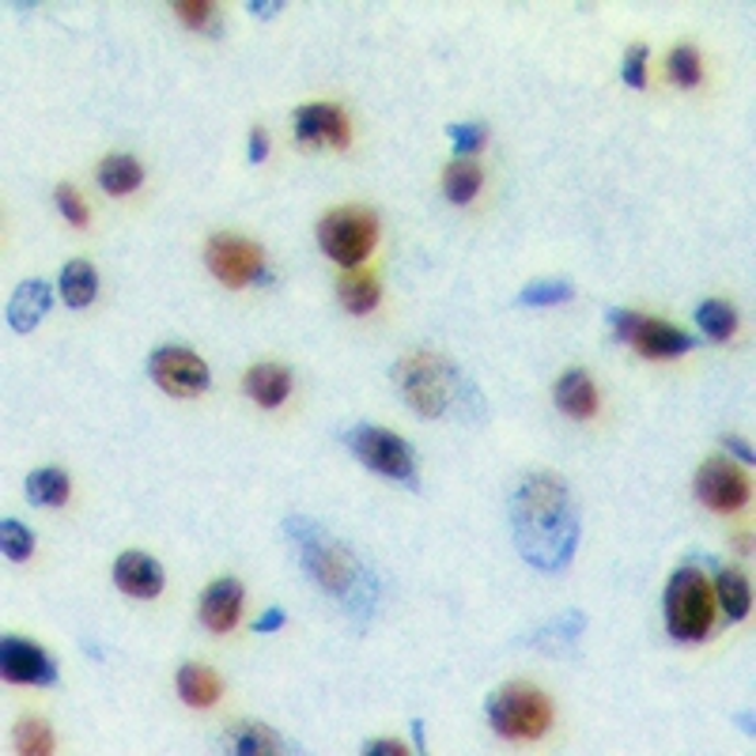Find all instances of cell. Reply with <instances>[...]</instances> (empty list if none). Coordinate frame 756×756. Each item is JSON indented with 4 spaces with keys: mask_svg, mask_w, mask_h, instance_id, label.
Here are the masks:
<instances>
[{
    "mask_svg": "<svg viewBox=\"0 0 756 756\" xmlns=\"http://www.w3.org/2000/svg\"><path fill=\"white\" fill-rule=\"evenodd\" d=\"M515 545L538 571H560L579 548V507L564 481L533 473L511 496Z\"/></svg>",
    "mask_w": 756,
    "mask_h": 756,
    "instance_id": "obj_1",
    "label": "cell"
},
{
    "mask_svg": "<svg viewBox=\"0 0 756 756\" xmlns=\"http://www.w3.org/2000/svg\"><path fill=\"white\" fill-rule=\"evenodd\" d=\"M393 386H398V393L424 421H439V416H454V413L462 421H470V401L476 393L473 382L450 359L435 356V352H413V356L398 359Z\"/></svg>",
    "mask_w": 756,
    "mask_h": 756,
    "instance_id": "obj_2",
    "label": "cell"
},
{
    "mask_svg": "<svg viewBox=\"0 0 756 756\" xmlns=\"http://www.w3.org/2000/svg\"><path fill=\"white\" fill-rule=\"evenodd\" d=\"M287 530H292V538L299 541V553H303V567H307V575L326 590V594L344 598V602H349L356 590H364V582H367L364 567L352 560V553L341 545V541L326 538L318 525H307L303 519H292V522H287Z\"/></svg>",
    "mask_w": 756,
    "mask_h": 756,
    "instance_id": "obj_3",
    "label": "cell"
},
{
    "mask_svg": "<svg viewBox=\"0 0 756 756\" xmlns=\"http://www.w3.org/2000/svg\"><path fill=\"white\" fill-rule=\"evenodd\" d=\"M662 610H665V628H670L673 639H681V643L708 639L714 624V587L708 582V575L696 571V567L673 571L662 598Z\"/></svg>",
    "mask_w": 756,
    "mask_h": 756,
    "instance_id": "obj_4",
    "label": "cell"
},
{
    "mask_svg": "<svg viewBox=\"0 0 756 756\" xmlns=\"http://www.w3.org/2000/svg\"><path fill=\"white\" fill-rule=\"evenodd\" d=\"M488 722L496 734L511 737V742H530L541 737L553 722V704L545 693L530 685H507L488 696Z\"/></svg>",
    "mask_w": 756,
    "mask_h": 756,
    "instance_id": "obj_5",
    "label": "cell"
},
{
    "mask_svg": "<svg viewBox=\"0 0 756 756\" xmlns=\"http://www.w3.org/2000/svg\"><path fill=\"white\" fill-rule=\"evenodd\" d=\"M378 220L367 209H333L318 224V246L336 265H359L375 250Z\"/></svg>",
    "mask_w": 756,
    "mask_h": 756,
    "instance_id": "obj_6",
    "label": "cell"
},
{
    "mask_svg": "<svg viewBox=\"0 0 756 756\" xmlns=\"http://www.w3.org/2000/svg\"><path fill=\"white\" fill-rule=\"evenodd\" d=\"M349 450L367 465V470L390 476V481H401V484L416 481V458L398 432H386V427H375V424H359L349 432Z\"/></svg>",
    "mask_w": 756,
    "mask_h": 756,
    "instance_id": "obj_7",
    "label": "cell"
},
{
    "mask_svg": "<svg viewBox=\"0 0 756 756\" xmlns=\"http://www.w3.org/2000/svg\"><path fill=\"white\" fill-rule=\"evenodd\" d=\"M204 265L227 287H246L253 281H265V253H261V246H253L250 238H238V235H212L209 246H204Z\"/></svg>",
    "mask_w": 756,
    "mask_h": 756,
    "instance_id": "obj_8",
    "label": "cell"
},
{
    "mask_svg": "<svg viewBox=\"0 0 756 756\" xmlns=\"http://www.w3.org/2000/svg\"><path fill=\"white\" fill-rule=\"evenodd\" d=\"M610 322L621 341L636 344L643 356H681V352L693 349V336L670 322H659V318L636 315V310H610Z\"/></svg>",
    "mask_w": 756,
    "mask_h": 756,
    "instance_id": "obj_9",
    "label": "cell"
},
{
    "mask_svg": "<svg viewBox=\"0 0 756 756\" xmlns=\"http://www.w3.org/2000/svg\"><path fill=\"white\" fill-rule=\"evenodd\" d=\"M147 375L160 390L175 393V398H197V393L209 390V364L201 356H193L189 349H160L147 359Z\"/></svg>",
    "mask_w": 756,
    "mask_h": 756,
    "instance_id": "obj_10",
    "label": "cell"
},
{
    "mask_svg": "<svg viewBox=\"0 0 756 756\" xmlns=\"http://www.w3.org/2000/svg\"><path fill=\"white\" fill-rule=\"evenodd\" d=\"M0 673L12 685H54L57 681V665L43 647L15 636L0 639Z\"/></svg>",
    "mask_w": 756,
    "mask_h": 756,
    "instance_id": "obj_11",
    "label": "cell"
},
{
    "mask_svg": "<svg viewBox=\"0 0 756 756\" xmlns=\"http://www.w3.org/2000/svg\"><path fill=\"white\" fill-rule=\"evenodd\" d=\"M696 496H700V504L714 507V511H734V507H742L749 499V481L727 458H711L696 473Z\"/></svg>",
    "mask_w": 756,
    "mask_h": 756,
    "instance_id": "obj_12",
    "label": "cell"
},
{
    "mask_svg": "<svg viewBox=\"0 0 756 756\" xmlns=\"http://www.w3.org/2000/svg\"><path fill=\"white\" fill-rule=\"evenodd\" d=\"M295 137H299V144L330 141L344 147L349 144V118L333 103H307L295 110Z\"/></svg>",
    "mask_w": 756,
    "mask_h": 756,
    "instance_id": "obj_13",
    "label": "cell"
},
{
    "mask_svg": "<svg viewBox=\"0 0 756 756\" xmlns=\"http://www.w3.org/2000/svg\"><path fill=\"white\" fill-rule=\"evenodd\" d=\"M114 582L129 598H155L163 590V567L147 553H121L114 564Z\"/></svg>",
    "mask_w": 756,
    "mask_h": 756,
    "instance_id": "obj_14",
    "label": "cell"
},
{
    "mask_svg": "<svg viewBox=\"0 0 756 756\" xmlns=\"http://www.w3.org/2000/svg\"><path fill=\"white\" fill-rule=\"evenodd\" d=\"M243 610V582L238 579H216L201 594V621L209 631H232Z\"/></svg>",
    "mask_w": 756,
    "mask_h": 756,
    "instance_id": "obj_15",
    "label": "cell"
},
{
    "mask_svg": "<svg viewBox=\"0 0 756 756\" xmlns=\"http://www.w3.org/2000/svg\"><path fill=\"white\" fill-rule=\"evenodd\" d=\"M54 307V292L46 281H23L15 287V295L8 299V326L15 333H31Z\"/></svg>",
    "mask_w": 756,
    "mask_h": 756,
    "instance_id": "obj_16",
    "label": "cell"
},
{
    "mask_svg": "<svg viewBox=\"0 0 756 756\" xmlns=\"http://www.w3.org/2000/svg\"><path fill=\"white\" fill-rule=\"evenodd\" d=\"M556 405L567 416H575V421H587V416L598 413V390L582 367H571L567 375H560V382H556Z\"/></svg>",
    "mask_w": 756,
    "mask_h": 756,
    "instance_id": "obj_17",
    "label": "cell"
},
{
    "mask_svg": "<svg viewBox=\"0 0 756 756\" xmlns=\"http://www.w3.org/2000/svg\"><path fill=\"white\" fill-rule=\"evenodd\" d=\"M178 696L189 704V708H212L224 693V681L209 670V665H197V662H186L178 670Z\"/></svg>",
    "mask_w": 756,
    "mask_h": 756,
    "instance_id": "obj_18",
    "label": "cell"
},
{
    "mask_svg": "<svg viewBox=\"0 0 756 756\" xmlns=\"http://www.w3.org/2000/svg\"><path fill=\"white\" fill-rule=\"evenodd\" d=\"M243 390L250 393L258 405L276 409L287 398V390H292V375H287L284 367H276V364H258V367H250V371H246Z\"/></svg>",
    "mask_w": 756,
    "mask_h": 756,
    "instance_id": "obj_19",
    "label": "cell"
},
{
    "mask_svg": "<svg viewBox=\"0 0 756 756\" xmlns=\"http://www.w3.org/2000/svg\"><path fill=\"white\" fill-rule=\"evenodd\" d=\"M141 182H144V167L133 155H106V160L98 163V186H103L106 193H114V197L133 193Z\"/></svg>",
    "mask_w": 756,
    "mask_h": 756,
    "instance_id": "obj_20",
    "label": "cell"
},
{
    "mask_svg": "<svg viewBox=\"0 0 756 756\" xmlns=\"http://www.w3.org/2000/svg\"><path fill=\"white\" fill-rule=\"evenodd\" d=\"M714 598L722 602L730 621H745V616H749V605H753L749 579H745L742 571H734V567H722V571L714 575Z\"/></svg>",
    "mask_w": 756,
    "mask_h": 756,
    "instance_id": "obj_21",
    "label": "cell"
},
{
    "mask_svg": "<svg viewBox=\"0 0 756 756\" xmlns=\"http://www.w3.org/2000/svg\"><path fill=\"white\" fill-rule=\"evenodd\" d=\"M57 287H61V299L69 303L72 310H80V307H87V303L95 299L98 276H95V269L87 265V261H69V265L61 269V276H57Z\"/></svg>",
    "mask_w": 756,
    "mask_h": 756,
    "instance_id": "obj_22",
    "label": "cell"
},
{
    "mask_svg": "<svg viewBox=\"0 0 756 756\" xmlns=\"http://www.w3.org/2000/svg\"><path fill=\"white\" fill-rule=\"evenodd\" d=\"M232 749L238 756H269V753H287L284 737L269 727H258V722H238L232 727Z\"/></svg>",
    "mask_w": 756,
    "mask_h": 756,
    "instance_id": "obj_23",
    "label": "cell"
},
{
    "mask_svg": "<svg viewBox=\"0 0 756 756\" xmlns=\"http://www.w3.org/2000/svg\"><path fill=\"white\" fill-rule=\"evenodd\" d=\"M27 499L38 507H61L69 499V476L57 465H46V470H35L27 476Z\"/></svg>",
    "mask_w": 756,
    "mask_h": 756,
    "instance_id": "obj_24",
    "label": "cell"
},
{
    "mask_svg": "<svg viewBox=\"0 0 756 756\" xmlns=\"http://www.w3.org/2000/svg\"><path fill=\"white\" fill-rule=\"evenodd\" d=\"M481 189V167L473 160H454L442 175V193L450 197L454 204H470Z\"/></svg>",
    "mask_w": 756,
    "mask_h": 756,
    "instance_id": "obj_25",
    "label": "cell"
},
{
    "mask_svg": "<svg viewBox=\"0 0 756 756\" xmlns=\"http://www.w3.org/2000/svg\"><path fill=\"white\" fill-rule=\"evenodd\" d=\"M336 287H341L344 310H352V315H371V310L378 307V295H382V287H378L375 276H364V273L344 276Z\"/></svg>",
    "mask_w": 756,
    "mask_h": 756,
    "instance_id": "obj_26",
    "label": "cell"
},
{
    "mask_svg": "<svg viewBox=\"0 0 756 756\" xmlns=\"http://www.w3.org/2000/svg\"><path fill=\"white\" fill-rule=\"evenodd\" d=\"M696 322H700V330L708 333L711 341H727V336H734L737 330V310L722 299H704L700 307H696Z\"/></svg>",
    "mask_w": 756,
    "mask_h": 756,
    "instance_id": "obj_27",
    "label": "cell"
},
{
    "mask_svg": "<svg viewBox=\"0 0 756 756\" xmlns=\"http://www.w3.org/2000/svg\"><path fill=\"white\" fill-rule=\"evenodd\" d=\"M0 548H4V556L12 564L27 560V556L35 553V533H31L23 522L4 519V522H0Z\"/></svg>",
    "mask_w": 756,
    "mask_h": 756,
    "instance_id": "obj_28",
    "label": "cell"
},
{
    "mask_svg": "<svg viewBox=\"0 0 756 756\" xmlns=\"http://www.w3.org/2000/svg\"><path fill=\"white\" fill-rule=\"evenodd\" d=\"M15 749L27 756H46V753H54V734H49L46 722L23 719L20 727H15Z\"/></svg>",
    "mask_w": 756,
    "mask_h": 756,
    "instance_id": "obj_29",
    "label": "cell"
},
{
    "mask_svg": "<svg viewBox=\"0 0 756 756\" xmlns=\"http://www.w3.org/2000/svg\"><path fill=\"white\" fill-rule=\"evenodd\" d=\"M575 295L571 284H560V281H541V284H530L522 287L519 303L522 307H556V303H567Z\"/></svg>",
    "mask_w": 756,
    "mask_h": 756,
    "instance_id": "obj_30",
    "label": "cell"
},
{
    "mask_svg": "<svg viewBox=\"0 0 756 756\" xmlns=\"http://www.w3.org/2000/svg\"><path fill=\"white\" fill-rule=\"evenodd\" d=\"M670 76H673V84H681V87H696L700 84V54H696L693 46H677L670 54Z\"/></svg>",
    "mask_w": 756,
    "mask_h": 756,
    "instance_id": "obj_31",
    "label": "cell"
},
{
    "mask_svg": "<svg viewBox=\"0 0 756 756\" xmlns=\"http://www.w3.org/2000/svg\"><path fill=\"white\" fill-rule=\"evenodd\" d=\"M175 12L182 15L186 27H197V31H212L216 35L220 31V15H216V4H209V0H178Z\"/></svg>",
    "mask_w": 756,
    "mask_h": 756,
    "instance_id": "obj_32",
    "label": "cell"
},
{
    "mask_svg": "<svg viewBox=\"0 0 756 756\" xmlns=\"http://www.w3.org/2000/svg\"><path fill=\"white\" fill-rule=\"evenodd\" d=\"M447 137L458 155H473L488 141V126H481V121H473V126H447Z\"/></svg>",
    "mask_w": 756,
    "mask_h": 756,
    "instance_id": "obj_33",
    "label": "cell"
},
{
    "mask_svg": "<svg viewBox=\"0 0 756 756\" xmlns=\"http://www.w3.org/2000/svg\"><path fill=\"white\" fill-rule=\"evenodd\" d=\"M57 209H61V216L69 220L72 227H84L87 224V204H84V197L76 193L72 186H57Z\"/></svg>",
    "mask_w": 756,
    "mask_h": 756,
    "instance_id": "obj_34",
    "label": "cell"
},
{
    "mask_svg": "<svg viewBox=\"0 0 756 756\" xmlns=\"http://www.w3.org/2000/svg\"><path fill=\"white\" fill-rule=\"evenodd\" d=\"M624 84L628 87H643L647 84V46H631L628 57H624Z\"/></svg>",
    "mask_w": 756,
    "mask_h": 756,
    "instance_id": "obj_35",
    "label": "cell"
},
{
    "mask_svg": "<svg viewBox=\"0 0 756 756\" xmlns=\"http://www.w3.org/2000/svg\"><path fill=\"white\" fill-rule=\"evenodd\" d=\"M246 155H250V163H265V155H269V133H265V129H253Z\"/></svg>",
    "mask_w": 756,
    "mask_h": 756,
    "instance_id": "obj_36",
    "label": "cell"
},
{
    "mask_svg": "<svg viewBox=\"0 0 756 756\" xmlns=\"http://www.w3.org/2000/svg\"><path fill=\"white\" fill-rule=\"evenodd\" d=\"M367 756H405V745L390 742V737H382V742H367L364 745Z\"/></svg>",
    "mask_w": 756,
    "mask_h": 756,
    "instance_id": "obj_37",
    "label": "cell"
},
{
    "mask_svg": "<svg viewBox=\"0 0 756 756\" xmlns=\"http://www.w3.org/2000/svg\"><path fill=\"white\" fill-rule=\"evenodd\" d=\"M253 628H258V631H276V628H284V610H269L258 624H253Z\"/></svg>",
    "mask_w": 756,
    "mask_h": 756,
    "instance_id": "obj_38",
    "label": "cell"
},
{
    "mask_svg": "<svg viewBox=\"0 0 756 756\" xmlns=\"http://www.w3.org/2000/svg\"><path fill=\"white\" fill-rule=\"evenodd\" d=\"M722 442H727V447H730V450H734V454H742V458H745V462H749V465H753V450H749V447H745V442H742V439H737V435H722Z\"/></svg>",
    "mask_w": 756,
    "mask_h": 756,
    "instance_id": "obj_39",
    "label": "cell"
},
{
    "mask_svg": "<svg viewBox=\"0 0 756 756\" xmlns=\"http://www.w3.org/2000/svg\"><path fill=\"white\" fill-rule=\"evenodd\" d=\"M250 12H253V15H261V20H269V15H273V12H281V4H276V0H273V4H265V0H261V4H258V0H253Z\"/></svg>",
    "mask_w": 756,
    "mask_h": 756,
    "instance_id": "obj_40",
    "label": "cell"
},
{
    "mask_svg": "<svg viewBox=\"0 0 756 756\" xmlns=\"http://www.w3.org/2000/svg\"><path fill=\"white\" fill-rule=\"evenodd\" d=\"M413 734H416V753H424L427 745H424V722H421V719L413 722Z\"/></svg>",
    "mask_w": 756,
    "mask_h": 756,
    "instance_id": "obj_41",
    "label": "cell"
}]
</instances>
